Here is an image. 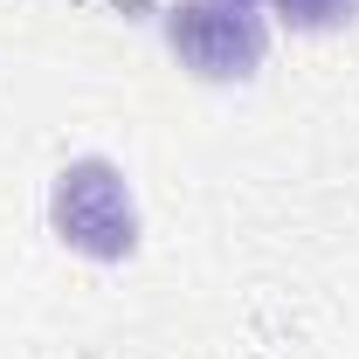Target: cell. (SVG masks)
<instances>
[{
	"label": "cell",
	"mask_w": 359,
	"mask_h": 359,
	"mask_svg": "<svg viewBox=\"0 0 359 359\" xmlns=\"http://www.w3.org/2000/svg\"><path fill=\"white\" fill-rule=\"evenodd\" d=\"M48 222L55 235L76 249V256H97V263H118L138 249V201L125 173L111 159H76L55 173V194H48Z\"/></svg>",
	"instance_id": "obj_1"
},
{
	"label": "cell",
	"mask_w": 359,
	"mask_h": 359,
	"mask_svg": "<svg viewBox=\"0 0 359 359\" xmlns=\"http://www.w3.org/2000/svg\"><path fill=\"white\" fill-rule=\"evenodd\" d=\"M276 14L304 35H325V28H346L359 14V0H276Z\"/></svg>",
	"instance_id": "obj_3"
},
{
	"label": "cell",
	"mask_w": 359,
	"mask_h": 359,
	"mask_svg": "<svg viewBox=\"0 0 359 359\" xmlns=\"http://www.w3.org/2000/svg\"><path fill=\"white\" fill-rule=\"evenodd\" d=\"M166 42H173V55L194 76L242 83V76H256L269 35H263V21L249 14V0H180L166 14Z\"/></svg>",
	"instance_id": "obj_2"
}]
</instances>
